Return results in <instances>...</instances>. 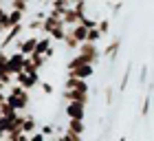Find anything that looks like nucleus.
<instances>
[{"label": "nucleus", "instance_id": "nucleus-18", "mask_svg": "<svg viewBox=\"0 0 154 141\" xmlns=\"http://www.w3.org/2000/svg\"><path fill=\"white\" fill-rule=\"evenodd\" d=\"M97 31H99L101 35H108V33H110V20H108V18L97 20Z\"/></svg>", "mask_w": 154, "mask_h": 141}, {"label": "nucleus", "instance_id": "nucleus-29", "mask_svg": "<svg viewBox=\"0 0 154 141\" xmlns=\"http://www.w3.org/2000/svg\"><path fill=\"white\" fill-rule=\"evenodd\" d=\"M128 82H130V66H128V70L123 73V77H121V84H119V90H121V93H123L125 88H128Z\"/></svg>", "mask_w": 154, "mask_h": 141}, {"label": "nucleus", "instance_id": "nucleus-2", "mask_svg": "<svg viewBox=\"0 0 154 141\" xmlns=\"http://www.w3.org/2000/svg\"><path fill=\"white\" fill-rule=\"evenodd\" d=\"M77 55H79L82 64H90V66H95L97 62H99V58H101L99 46L90 44V42H82V44L77 46Z\"/></svg>", "mask_w": 154, "mask_h": 141}, {"label": "nucleus", "instance_id": "nucleus-13", "mask_svg": "<svg viewBox=\"0 0 154 141\" xmlns=\"http://www.w3.org/2000/svg\"><path fill=\"white\" fill-rule=\"evenodd\" d=\"M38 128V121H35V117H31V115H22V132L24 135H33Z\"/></svg>", "mask_w": 154, "mask_h": 141}, {"label": "nucleus", "instance_id": "nucleus-19", "mask_svg": "<svg viewBox=\"0 0 154 141\" xmlns=\"http://www.w3.org/2000/svg\"><path fill=\"white\" fill-rule=\"evenodd\" d=\"M29 60L33 62V66H35L38 70H40V68H42V66H44L46 62H48V60L44 58V55H38V53H31V55H29Z\"/></svg>", "mask_w": 154, "mask_h": 141}, {"label": "nucleus", "instance_id": "nucleus-4", "mask_svg": "<svg viewBox=\"0 0 154 141\" xmlns=\"http://www.w3.org/2000/svg\"><path fill=\"white\" fill-rule=\"evenodd\" d=\"M40 84V75L38 73H18L16 75V86L24 88V90H31Z\"/></svg>", "mask_w": 154, "mask_h": 141}, {"label": "nucleus", "instance_id": "nucleus-6", "mask_svg": "<svg viewBox=\"0 0 154 141\" xmlns=\"http://www.w3.org/2000/svg\"><path fill=\"white\" fill-rule=\"evenodd\" d=\"M64 115L68 119H79V121H84V117H86V106L77 104V102H71L68 106H64Z\"/></svg>", "mask_w": 154, "mask_h": 141}, {"label": "nucleus", "instance_id": "nucleus-11", "mask_svg": "<svg viewBox=\"0 0 154 141\" xmlns=\"http://www.w3.org/2000/svg\"><path fill=\"white\" fill-rule=\"evenodd\" d=\"M119 49H121V38H115L110 44L103 49L101 55H106V58H110V62H117V55H119Z\"/></svg>", "mask_w": 154, "mask_h": 141}, {"label": "nucleus", "instance_id": "nucleus-33", "mask_svg": "<svg viewBox=\"0 0 154 141\" xmlns=\"http://www.w3.org/2000/svg\"><path fill=\"white\" fill-rule=\"evenodd\" d=\"M29 141H46V137L40 132H33V135H29Z\"/></svg>", "mask_w": 154, "mask_h": 141}, {"label": "nucleus", "instance_id": "nucleus-3", "mask_svg": "<svg viewBox=\"0 0 154 141\" xmlns=\"http://www.w3.org/2000/svg\"><path fill=\"white\" fill-rule=\"evenodd\" d=\"M22 64H24V55L22 53H11L9 58H7L5 73H9L11 77H16L18 73H22Z\"/></svg>", "mask_w": 154, "mask_h": 141}, {"label": "nucleus", "instance_id": "nucleus-1", "mask_svg": "<svg viewBox=\"0 0 154 141\" xmlns=\"http://www.w3.org/2000/svg\"><path fill=\"white\" fill-rule=\"evenodd\" d=\"M5 102L9 104L16 112H20V110H24L26 106H29L31 95H29V90L20 88V86H16V84H11V90H9V95H5Z\"/></svg>", "mask_w": 154, "mask_h": 141}, {"label": "nucleus", "instance_id": "nucleus-35", "mask_svg": "<svg viewBox=\"0 0 154 141\" xmlns=\"http://www.w3.org/2000/svg\"><path fill=\"white\" fill-rule=\"evenodd\" d=\"M5 2H9V0H0V7H2V5H5Z\"/></svg>", "mask_w": 154, "mask_h": 141}, {"label": "nucleus", "instance_id": "nucleus-27", "mask_svg": "<svg viewBox=\"0 0 154 141\" xmlns=\"http://www.w3.org/2000/svg\"><path fill=\"white\" fill-rule=\"evenodd\" d=\"M22 73H38V68L33 66V62L29 58H24V64H22Z\"/></svg>", "mask_w": 154, "mask_h": 141}, {"label": "nucleus", "instance_id": "nucleus-30", "mask_svg": "<svg viewBox=\"0 0 154 141\" xmlns=\"http://www.w3.org/2000/svg\"><path fill=\"white\" fill-rule=\"evenodd\" d=\"M53 132H55V128H53V126H51V124H44V126H42V130H40V135H44V137H51Z\"/></svg>", "mask_w": 154, "mask_h": 141}, {"label": "nucleus", "instance_id": "nucleus-34", "mask_svg": "<svg viewBox=\"0 0 154 141\" xmlns=\"http://www.w3.org/2000/svg\"><path fill=\"white\" fill-rule=\"evenodd\" d=\"M121 7H123V2H115V5H112V13H115V16L121 11Z\"/></svg>", "mask_w": 154, "mask_h": 141}, {"label": "nucleus", "instance_id": "nucleus-12", "mask_svg": "<svg viewBox=\"0 0 154 141\" xmlns=\"http://www.w3.org/2000/svg\"><path fill=\"white\" fill-rule=\"evenodd\" d=\"M73 2H75V0H51L48 5H51V11H55V13H60V16H62L66 9H71V7H73Z\"/></svg>", "mask_w": 154, "mask_h": 141}, {"label": "nucleus", "instance_id": "nucleus-8", "mask_svg": "<svg viewBox=\"0 0 154 141\" xmlns=\"http://www.w3.org/2000/svg\"><path fill=\"white\" fill-rule=\"evenodd\" d=\"M95 73V66H90V64H82V66H77L73 70H66V77H77V80H88L90 75Z\"/></svg>", "mask_w": 154, "mask_h": 141}, {"label": "nucleus", "instance_id": "nucleus-23", "mask_svg": "<svg viewBox=\"0 0 154 141\" xmlns=\"http://www.w3.org/2000/svg\"><path fill=\"white\" fill-rule=\"evenodd\" d=\"M62 42H64L66 49H71V51H77V46H79V42H77V40H75L68 31H66V35H64V40H62Z\"/></svg>", "mask_w": 154, "mask_h": 141}, {"label": "nucleus", "instance_id": "nucleus-36", "mask_svg": "<svg viewBox=\"0 0 154 141\" xmlns=\"http://www.w3.org/2000/svg\"><path fill=\"white\" fill-rule=\"evenodd\" d=\"M38 2H42V5H46V2H48V0H38Z\"/></svg>", "mask_w": 154, "mask_h": 141}, {"label": "nucleus", "instance_id": "nucleus-20", "mask_svg": "<svg viewBox=\"0 0 154 141\" xmlns=\"http://www.w3.org/2000/svg\"><path fill=\"white\" fill-rule=\"evenodd\" d=\"M101 38H103V35L97 31V27H95V29H88V33H86V42H90V44H97Z\"/></svg>", "mask_w": 154, "mask_h": 141}, {"label": "nucleus", "instance_id": "nucleus-24", "mask_svg": "<svg viewBox=\"0 0 154 141\" xmlns=\"http://www.w3.org/2000/svg\"><path fill=\"white\" fill-rule=\"evenodd\" d=\"M79 24L84 27V29H95V27H97V18H88V16H82V18H79Z\"/></svg>", "mask_w": 154, "mask_h": 141}, {"label": "nucleus", "instance_id": "nucleus-37", "mask_svg": "<svg viewBox=\"0 0 154 141\" xmlns=\"http://www.w3.org/2000/svg\"><path fill=\"white\" fill-rule=\"evenodd\" d=\"M119 141H128V139H125V137H121V139H119Z\"/></svg>", "mask_w": 154, "mask_h": 141}, {"label": "nucleus", "instance_id": "nucleus-5", "mask_svg": "<svg viewBox=\"0 0 154 141\" xmlns=\"http://www.w3.org/2000/svg\"><path fill=\"white\" fill-rule=\"evenodd\" d=\"M57 27H64V24H62V16L55 13V11H48L46 18L42 20V29L40 31H42V35H48L53 29H57Z\"/></svg>", "mask_w": 154, "mask_h": 141}, {"label": "nucleus", "instance_id": "nucleus-10", "mask_svg": "<svg viewBox=\"0 0 154 141\" xmlns=\"http://www.w3.org/2000/svg\"><path fill=\"white\" fill-rule=\"evenodd\" d=\"M79 18H82V13H77L71 7V9H66L62 13V24L64 27H75V24H79Z\"/></svg>", "mask_w": 154, "mask_h": 141}, {"label": "nucleus", "instance_id": "nucleus-21", "mask_svg": "<svg viewBox=\"0 0 154 141\" xmlns=\"http://www.w3.org/2000/svg\"><path fill=\"white\" fill-rule=\"evenodd\" d=\"M150 106H152V93H145L143 106H141V117H148L150 115Z\"/></svg>", "mask_w": 154, "mask_h": 141}, {"label": "nucleus", "instance_id": "nucleus-40", "mask_svg": "<svg viewBox=\"0 0 154 141\" xmlns=\"http://www.w3.org/2000/svg\"><path fill=\"white\" fill-rule=\"evenodd\" d=\"M24 2H31V0H24Z\"/></svg>", "mask_w": 154, "mask_h": 141}, {"label": "nucleus", "instance_id": "nucleus-26", "mask_svg": "<svg viewBox=\"0 0 154 141\" xmlns=\"http://www.w3.org/2000/svg\"><path fill=\"white\" fill-rule=\"evenodd\" d=\"M60 141H84V139H82V135H75V132L64 130V132H62V137H60Z\"/></svg>", "mask_w": 154, "mask_h": 141}, {"label": "nucleus", "instance_id": "nucleus-28", "mask_svg": "<svg viewBox=\"0 0 154 141\" xmlns=\"http://www.w3.org/2000/svg\"><path fill=\"white\" fill-rule=\"evenodd\" d=\"M38 86L42 88V93H44V95H53V90H55L51 82H40V84H38Z\"/></svg>", "mask_w": 154, "mask_h": 141}, {"label": "nucleus", "instance_id": "nucleus-38", "mask_svg": "<svg viewBox=\"0 0 154 141\" xmlns=\"http://www.w3.org/2000/svg\"><path fill=\"white\" fill-rule=\"evenodd\" d=\"M77 2H88V0H77Z\"/></svg>", "mask_w": 154, "mask_h": 141}, {"label": "nucleus", "instance_id": "nucleus-25", "mask_svg": "<svg viewBox=\"0 0 154 141\" xmlns=\"http://www.w3.org/2000/svg\"><path fill=\"white\" fill-rule=\"evenodd\" d=\"M40 29H42V20L38 18H31L29 24H24V31H40Z\"/></svg>", "mask_w": 154, "mask_h": 141}, {"label": "nucleus", "instance_id": "nucleus-31", "mask_svg": "<svg viewBox=\"0 0 154 141\" xmlns=\"http://www.w3.org/2000/svg\"><path fill=\"white\" fill-rule=\"evenodd\" d=\"M112 97H115V88L112 86H106V104L108 106L112 104Z\"/></svg>", "mask_w": 154, "mask_h": 141}, {"label": "nucleus", "instance_id": "nucleus-7", "mask_svg": "<svg viewBox=\"0 0 154 141\" xmlns=\"http://www.w3.org/2000/svg\"><path fill=\"white\" fill-rule=\"evenodd\" d=\"M62 99H66L68 104H71V102H77V104H84V106H86L90 97H88V93H82V90H68V88H64V90H62Z\"/></svg>", "mask_w": 154, "mask_h": 141}, {"label": "nucleus", "instance_id": "nucleus-14", "mask_svg": "<svg viewBox=\"0 0 154 141\" xmlns=\"http://www.w3.org/2000/svg\"><path fill=\"white\" fill-rule=\"evenodd\" d=\"M51 42H53V40L48 38V35H40V38H38V44H35V51H33V53L44 55L48 49H51Z\"/></svg>", "mask_w": 154, "mask_h": 141}, {"label": "nucleus", "instance_id": "nucleus-17", "mask_svg": "<svg viewBox=\"0 0 154 141\" xmlns=\"http://www.w3.org/2000/svg\"><path fill=\"white\" fill-rule=\"evenodd\" d=\"M7 11L26 13V11H29V2H24V0H9V9H7Z\"/></svg>", "mask_w": 154, "mask_h": 141}, {"label": "nucleus", "instance_id": "nucleus-22", "mask_svg": "<svg viewBox=\"0 0 154 141\" xmlns=\"http://www.w3.org/2000/svg\"><path fill=\"white\" fill-rule=\"evenodd\" d=\"M64 35H66V27H57V29H53L51 33H48V38L62 42V40H64Z\"/></svg>", "mask_w": 154, "mask_h": 141}, {"label": "nucleus", "instance_id": "nucleus-32", "mask_svg": "<svg viewBox=\"0 0 154 141\" xmlns=\"http://www.w3.org/2000/svg\"><path fill=\"white\" fill-rule=\"evenodd\" d=\"M145 80H148V66H143V68H141V73H139V82L145 84Z\"/></svg>", "mask_w": 154, "mask_h": 141}, {"label": "nucleus", "instance_id": "nucleus-16", "mask_svg": "<svg viewBox=\"0 0 154 141\" xmlns=\"http://www.w3.org/2000/svg\"><path fill=\"white\" fill-rule=\"evenodd\" d=\"M66 130H68V132H75V135H84L86 126H84V121H79V119H68Z\"/></svg>", "mask_w": 154, "mask_h": 141}, {"label": "nucleus", "instance_id": "nucleus-15", "mask_svg": "<svg viewBox=\"0 0 154 141\" xmlns=\"http://www.w3.org/2000/svg\"><path fill=\"white\" fill-rule=\"evenodd\" d=\"M68 33H71L73 38L82 44V42H86V33H88V29H84L82 24H75V27H71V29H68Z\"/></svg>", "mask_w": 154, "mask_h": 141}, {"label": "nucleus", "instance_id": "nucleus-39", "mask_svg": "<svg viewBox=\"0 0 154 141\" xmlns=\"http://www.w3.org/2000/svg\"><path fill=\"white\" fill-rule=\"evenodd\" d=\"M117 2H123V0H117Z\"/></svg>", "mask_w": 154, "mask_h": 141}, {"label": "nucleus", "instance_id": "nucleus-9", "mask_svg": "<svg viewBox=\"0 0 154 141\" xmlns=\"http://www.w3.org/2000/svg\"><path fill=\"white\" fill-rule=\"evenodd\" d=\"M64 88H68V90H82V93H88V90H90L86 80H77V77H66Z\"/></svg>", "mask_w": 154, "mask_h": 141}]
</instances>
